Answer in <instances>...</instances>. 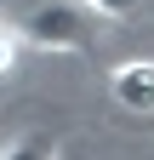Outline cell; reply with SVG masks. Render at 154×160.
I'll use <instances>...</instances> for the list:
<instances>
[{"instance_id": "obj_3", "label": "cell", "mask_w": 154, "mask_h": 160, "mask_svg": "<svg viewBox=\"0 0 154 160\" xmlns=\"http://www.w3.org/2000/svg\"><path fill=\"white\" fill-rule=\"evenodd\" d=\"M0 160H63V143L46 137V132H23V137H12L0 149Z\"/></svg>"}, {"instance_id": "obj_5", "label": "cell", "mask_w": 154, "mask_h": 160, "mask_svg": "<svg viewBox=\"0 0 154 160\" xmlns=\"http://www.w3.org/2000/svg\"><path fill=\"white\" fill-rule=\"evenodd\" d=\"M12 63H17V29L0 17V74H12Z\"/></svg>"}, {"instance_id": "obj_2", "label": "cell", "mask_w": 154, "mask_h": 160, "mask_svg": "<svg viewBox=\"0 0 154 160\" xmlns=\"http://www.w3.org/2000/svg\"><path fill=\"white\" fill-rule=\"evenodd\" d=\"M108 97H114L126 114L148 120V114H154V57H131V63H120V69L108 74Z\"/></svg>"}, {"instance_id": "obj_1", "label": "cell", "mask_w": 154, "mask_h": 160, "mask_svg": "<svg viewBox=\"0 0 154 160\" xmlns=\"http://www.w3.org/2000/svg\"><path fill=\"white\" fill-rule=\"evenodd\" d=\"M12 29H17V40H29L40 52H80L103 29V12L91 0H29Z\"/></svg>"}, {"instance_id": "obj_4", "label": "cell", "mask_w": 154, "mask_h": 160, "mask_svg": "<svg viewBox=\"0 0 154 160\" xmlns=\"http://www.w3.org/2000/svg\"><path fill=\"white\" fill-rule=\"evenodd\" d=\"M91 6L103 12V23H126V17H143L154 0H91Z\"/></svg>"}]
</instances>
